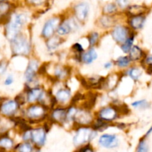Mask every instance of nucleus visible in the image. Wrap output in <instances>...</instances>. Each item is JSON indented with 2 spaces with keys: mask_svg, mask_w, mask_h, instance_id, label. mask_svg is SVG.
<instances>
[{
  "mask_svg": "<svg viewBox=\"0 0 152 152\" xmlns=\"http://www.w3.org/2000/svg\"><path fill=\"white\" fill-rule=\"evenodd\" d=\"M22 119L28 123L37 124L49 119L50 108L40 103L29 104L22 110Z\"/></svg>",
  "mask_w": 152,
  "mask_h": 152,
  "instance_id": "1",
  "label": "nucleus"
},
{
  "mask_svg": "<svg viewBox=\"0 0 152 152\" xmlns=\"http://www.w3.org/2000/svg\"><path fill=\"white\" fill-rule=\"evenodd\" d=\"M28 21V16L23 13H12L8 21L4 25V37L8 40L12 41L17 36L22 33V28Z\"/></svg>",
  "mask_w": 152,
  "mask_h": 152,
  "instance_id": "2",
  "label": "nucleus"
},
{
  "mask_svg": "<svg viewBox=\"0 0 152 152\" xmlns=\"http://www.w3.org/2000/svg\"><path fill=\"white\" fill-rule=\"evenodd\" d=\"M10 51L13 56H27L31 51V43L28 36L23 33L9 42Z\"/></svg>",
  "mask_w": 152,
  "mask_h": 152,
  "instance_id": "3",
  "label": "nucleus"
},
{
  "mask_svg": "<svg viewBox=\"0 0 152 152\" xmlns=\"http://www.w3.org/2000/svg\"><path fill=\"white\" fill-rule=\"evenodd\" d=\"M98 135V132L92 126H80L77 127L74 137L73 144L75 146L80 147L89 144Z\"/></svg>",
  "mask_w": 152,
  "mask_h": 152,
  "instance_id": "4",
  "label": "nucleus"
},
{
  "mask_svg": "<svg viewBox=\"0 0 152 152\" xmlns=\"http://www.w3.org/2000/svg\"><path fill=\"white\" fill-rule=\"evenodd\" d=\"M121 113L122 111L120 106L116 105H106L98 110L95 114V117L101 121L110 124L119 119Z\"/></svg>",
  "mask_w": 152,
  "mask_h": 152,
  "instance_id": "5",
  "label": "nucleus"
},
{
  "mask_svg": "<svg viewBox=\"0 0 152 152\" xmlns=\"http://www.w3.org/2000/svg\"><path fill=\"white\" fill-rule=\"evenodd\" d=\"M22 110V105L16 99H5L0 103V116L4 118H15Z\"/></svg>",
  "mask_w": 152,
  "mask_h": 152,
  "instance_id": "6",
  "label": "nucleus"
},
{
  "mask_svg": "<svg viewBox=\"0 0 152 152\" xmlns=\"http://www.w3.org/2000/svg\"><path fill=\"white\" fill-rule=\"evenodd\" d=\"M95 118L92 112L88 108H78L77 107V110L73 117L72 123L76 126V127L80 126H92Z\"/></svg>",
  "mask_w": 152,
  "mask_h": 152,
  "instance_id": "7",
  "label": "nucleus"
},
{
  "mask_svg": "<svg viewBox=\"0 0 152 152\" xmlns=\"http://www.w3.org/2000/svg\"><path fill=\"white\" fill-rule=\"evenodd\" d=\"M40 62L37 59H31L28 61L24 72V80L28 87L31 86V85L36 82L37 75L40 71Z\"/></svg>",
  "mask_w": 152,
  "mask_h": 152,
  "instance_id": "8",
  "label": "nucleus"
},
{
  "mask_svg": "<svg viewBox=\"0 0 152 152\" xmlns=\"http://www.w3.org/2000/svg\"><path fill=\"white\" fill-rule=\"evenodd\" d=\"M79 22L75 17L69 18L61 21L56 31V35L63 38L79 30Z\"/></svg>",
  "mask_w": 152,
  "mask_h": 152,
  "instance_id": "9",
  "label": "nucleus"
},
{
  "mask_svg": "<svg viewBox=\"0 0 152 152\" xmlns=\"http://www.w3.org/2000/svg\"><path fill=\"white\" fill-rule=\"evenodd\" d=\"M61 19L59 16H53L45 22L41 31V37L43 39L47 40L53 36L56 35V31L61 22Z\"/></svg>",
  "mask_w": 152,
  "mask_h": 152,
  "instance_id": "10",
  "label": "nucleus"
},
{
  "mask_svg": "<svg viewBox=\"0 0 152 152\" xmlns=\"http://www.w3.org/2000/svg\"><path fill=\"white\" fill-rule=\"evenodd\" d=\"M133 32L128 25H116L111 29L110 35L117 44L122 45Z\"/></svg>",
  "mask_w": 152,
  "mask_h": 152,
  "instance_id": "11",
  "label": "nucleus"
},
{
  "mask_svg": "<svg viewBox=\"0 0 152 152\" xmlns=\"http://www.w3.org/2000/svg\"><path fill=\"white\" fill-rule=\"evenodd\" d=\"M67 107L58 106L54 107L49 111V119L52 123L58 125H65L67 123L66 119Z\"/></svg>",
  "mask_w": 152,
  "mask_h": 152,
  "instance_id": "12",
  "label": "nucleus"
},
{
  "mask_svg": "<svg viewBox=\"0 0 152 152\" xmlns=\"http://www.w3.org/2000/svg\"><path fill=\"white\" fill-rule=\"evenodd\" d=\"M47 140V129L44 126L31 128V141L36 148H41L46 144Z\"/></svg>",
  "mask_w": 152,
  "mask_h": 152,
  "instance_id": "13",
  "label": "nucleus"
},
{
  "mask_svg": "<svg viewBox=\"0 0 152 152\" xmlns=\"http://www.w3.org/2000/svg\"><path fill=\"white\" fill-rule=\"evenodd\" d=\"M56 104L60 106H64L71 101L72 91L71 89L66 86H60L56 91L52 94Z\"/></svg>",
  "mask_w": 152,
  "mask_h": 152,
  "instance_id": "14",
  "label": "nucleus"
},
{
  "mask_svg": "<svg viewBox=\"0 0 152 152\" xmlns=\"http://www.w3.org/2000/svg\"><path fill=\"white\" fill-rule=\"evenodd\" d=\"M52 78L56 83H63L69 79L71 74V71L68 66L61 64L54 65L52 68Z\"/></svg>",
  "mask_w": 152,
  "mask_h": 152,
  "instance_id": "15",
  "label": "nucleus"
},
{
  "mask_svg": "<svg viewBox=\"0 0 152 152\" xmlns=\"http://www.w3.org/2000/svg\"><path fill=\"white\" fill-rule=\"evenodd\" d=\"M98 144L103 148H115L119 144V137L114 134H104L98 138Z\"/></svg>",
  "mask_w": 152,
  "mask_h": 152,
  "instance_id": "16",
  "label": "nucleus"
},
{
  "mask_svg": "<svg viewBox=\"0 0 152 152\" xmlns=\"http://www.w3.org/2000/svg\"><path fill=\"white\" fill-rule=\"evenodd\" d=\"M89 6L88 3L80 2L74 7V17L79 23H83L87 19L89 16Z\"/></svg>",
  "mask_w": 152,
  "mask_h": 152,
  "instance_id": "17",
  "label": "nucleus"
},
{
  "mask_svg": "<svg viewBox=\"0 0 152 152\" xmlns=\"http://www.w3.org/2000/svg\"><path fill=\"white\" fill-rule=\"evenodd\" d=\"M146 17L145 15H139L128 17V26L134 32L137 33V31L142 29L145 24Z\"/></svg>",
  "mask_w": 152,
  "mask_h": 152,
  "instance_id": "18",
  "label": "nucleus"
},
{
  "mask_svg": "<svg viewBox=\"0 0 152 152\" xmlns=\"http://www.w3.org/2000/svg\"><path fill=\"white\" fill-rule=\"evenodd\" d=\"M13 6L8 1H0V24H4L8 21L12 14Z\"/></svg>",
  "mask_w": 152,
  "mask_h": 152,
  "instance_id": "19",
  "label": "nucleus"
},
{
  "mask_svg": "<svg viewBox=\"0 0 152 152\" xmlns=\"http://www.w3.org/2000/svg\"><path fill=\"white\" fill-rule=\"evenodd\" d=\"M98 58V53L95 48H89V49L85 50L80 56L79 62L84 65H90L93 63Z\"/></svg>",
  "mask_w": 152,
  "mask_h": 152,
  "instance_id": "20",
  "label": "nucleus"
},
{
  "mask_svg": "<svg viewBox=\"0 0 152 152\" xmlns=\"http://www.w3.org/2000/svg\"><path fill=\"white\" fill-rule=\"evenodd\" d=\"M146 54L147 53H145V51L141 47H139L137 45H134L130 50L129 53L127 55L132 62H141Z\"/></svg>",
  "mask_w": 152,
  "mask_h": 152,
  "instance_id": "21",
  "label": "nucleus"
},
{
  "mask_svg": "<svg viewBox=\"0 0 152 152\" xmlns=\"http://www.w3.org/2000/svg\"><path fill=\"white\" fill-rule=\"evenodd\" d=\"M63 42V38L58 35H55L49 39L46 40V48L49 51H55L61 45Z\"/></svg>",
  "mask_w": 152,
  "mask_h": 152,
  "instance_id": "22",
  "label": "nucleus"
},
{
  "mask_svg": "<svg viewBox=\"0 0 152 152\" xmlns=\"http://www.w3.org/2000/svg\"><path fill=\"white\" fill-rule=\"evenodd\" d=\"M142 68L139 66H136V65L129 67L125 71V74H126L127 77L131 78L134 82H137L139 80L142 75Z\"/></svg>",
  "mask_w": 152,
  "mask_h": 152,
  "instance_id": "23",
  "label": "nucleus"
},
{
  "mask_svg": "<svg viewBox=\"0 0 152 152\" xmlns=\"http://www.w3.org/2000/svg\"><path fill=\"white\" fill-rule=\"evenodd\" d=\"M14 140L6 134L0 135V150L8 151L14 148Z\"/></svg>",
  "mask_w": 152,
  "mask_h": 152,
  "instance_id": "24",
  "label": "nucleus"
},
{
  "mask_svg": "<svg viewBox=\"0 0 152 152\" xmlns=\"http://www.w3.org/2000/svg\"><path fill=\"white\" fill-rule=\"evenodd\" d=\"M99 26L104 29H109L113 28L115 25H116V20L113 16L110 15H105L101 16L98 19Z\"/></svg>",
  "mask_w": 152,
  "mask_h": 152,
  "instance_id": "25",
  "label": "nucleus"
},
{
  "mask_svg": "<svg viewBox=\"0 0 152 152\" xmlns=\"http://www.w3.org/2000/svg\"><path fill=\"white\" fill-rule=\"evenodd\" d=\"M114 65L118 67L120 69H128L129 67L131 66V64L133 63L128 55L125 56H120L114 61Z\"/></svg>",
  "mask_w": 152,
  "mask_h": 152,
  "instance_id": "26",
  "label": "nucleus"
},
{
  "mask_svg": "<svg viewBox=\"0 0 152 152\" xmlns=\"http://www.w3.org/2000/svg\"><path fill=\"white\" fill-rule=\"evenodd\" d=\"M136 34H137V33L133 32L131 34V36L125 40V42H124L122 45H120L121 50L125 54H128L129 53L130 50H131V48L134 45V43L136 38Z\"/></svg>",
  "mask_w": 152,
  "mask_h": 152,
  "instance_id": "27",
  "label": "nucleus"
},
{
  "mask_svg": "<svg viewBox=\"0 0 152 152\" xmlns=\"http://www.w3.org/2000/svg\"><path fill=\"white\" fill-rule=\"evenodd\" d=\"M146 11V8L142 5H134L129 6L127 9V14L128 15V17L134 16H139V15H144Z\"/></svg>",
  "mask_w": 152,
  "mask_h": 152,
  "instance_id": "28",
  "label": "nucleus"
},
{
  "mask_svg": "<svg viewBox=\"0 0 152 152\" xmlns=\"http://www.w3.org/2000/svg\"><path fill=\"white\" fill-rule=\"evenodd\" d=\"M34 145L31 142H22L15 145L13 150L15 152H34Z\"/></svg>",
  "mask_w": 152,
  "mask_h": 152,
  "instance_id": "29",
  "label": "nucleus"
},
{
  "mask_svg": "<svg viewBox=\"0 0 152 152\" xmlns=\"http://www.w3.org/2000/svg\"><path fill=\"white\" fill-rule=\"evenodd\" d=\"M86 39H87L89 48L95 47L100 41V34L97 31L90 32L86 36Z\"/></svg>",
  "mask_w": 152,
  "mask_h": 152,
  "instance_id": "30",
  "label": "nucleus"
},
{
  "mask_svg": "<svg viewBox=\"0 0 152 152\" xmlns=\"http://www.w3.org/2000/svg\"><path fill=\"white\" fill-rule=\"evenodd\" d=\"M131 106L136 109L139 110H145L148 109L151 107V103L146 99H139V100H135L131 103Z\"/></svg>",
  "mask_w": 152,
  "mask_h": 152,
  "instance_id": "31",
  "label": "nucleus"
},
{
  "mask_svg": "<svg viewBox=\"0 0 152 152\" xmlns=\"http://www.w3.org/2000/svg\"><path fill=\"white\" fill-rule=\"evenodd\" d=\"M103 11L105 15H110L113 16V14L118 11V6L114 3H109L104 7Z\"/></svg>",
  "mask_w": 152,
  "mask_h": 152,
  "instance_id": "32",
  "label": "nucleus"
},
{
  "mask_svg": "<svg viewBox=\"0 0 152 152\" xmlns=\"http://www.w3.org/2000/svg\"><path fill=\"white\" fill-rule=\"evenodd\" d=\"M148 144L146 140V138L143 137L139 142L136 152H148Z\"/></svg>",
  "mask_w": 152,
  "mask_h": 152,
  "instance_id": "33",
  "label": "nucleus"
},
{
  "mask_svg": "<svg viewBox=\"0 0 152 152\" xmlns=\"http://www.w3.org/2000/svg\"><path fill=\"white\" fill-rule=\"evenodd\" d=\"M9 66V62L6 59H0V77H2L7 73Z\"/></svg>",
  "mask_w": 152,
  "mask_h": 152,
  "instance_id": "34",
  "label": "nucleus"
},
{
  "mask_svg": "<svg viewBox=\"0 0 152 152\" xmlns=\"http://www.w3.org/2000/svg\"><path fill=\"white\" fill-rule=\"evenodd\" d=\"M140 63L145 68L148 67H152V54H146Z\"/></svg>",
  "mask_w": 152,
  "mask_h": 152,
  "instance_id": "35",
  "label": "nucleus"
},
{
  "mask_svg": "<svg viewBox=\"0 0 152 152\" xmlns=\"http://www.w3.org/2000/svg\"><path fill=\"white\" fill-rule=\"evenodd\" d=\"M13 83H14V77H13V74H7L4 78L3 84L7 87V86H10L11 85H13Z\"/></svg>",
  "mask_w": 152,
  "mask_h": 152,
  "instance_id": "36",
  "label": "nucleus"
},
{
  "mask_svg": "<svg viewBox=\"0 0 152 152\" xmlns=\"http://www.w3.org/2000/svg\"><path fill=\"white\" fill-rule=\"evenodd\" d=\"M46 0H26V1L28 4L34 6L42 5L43 3L46 2Z\"/></svg>",
  "mask_w": 152,
  "mask_h": 152,
  "instance_id": "37",
  "label": "nucleus"
},
{
  "mask_svg": "<svg viewBox=\"0 0 152 152\" xmlns=\"http://www.w3.org/2000/svg\"><path fill=\"white\" fill-rule=\"evenodd\" d=\"M116 4L120 8H126L128 5V0H116Z\"/></svg>",
  "mask_w": 152,
  "mask_h": 152,
  "instance_id": "38",
  "label": "nucleus"
},
{
  "mask_svg": "<svg viewBox=\"0 0 152 152\" xmlns=\"http://www.w3.org/2000/svg\"><path fill=\"white\" fill-rule=\"evenodd\" d=\"M78 152H95L93 148L89 144H86V145L81 146V148H80Z\"/></svg>",
  "mask_w": 152,
  "mask_h": 152,
  "instance_id": "39",
  "label": "nucleus"
},
{
  "mask_svg": "<svg viewBox=\"0 0 152 152\" xmlns=\"http://www.w3.org/2000/svg\"><path fill=\"white\" fill-rule=\"evenodd\" d=\"M113 65H114V62H112V61H108V62H105L104 64L103 67H104V68L105 70H110L113 68Z\"/></svg>",
  "mask_w": 152,
  "mask_h": 152,
  "instance_id": "40",
  "label": "nucleus"
},
{
  "mask_svg": "<svg viewBox=\"0 0 152 152\" xmlns=\"http://www.w3.org/2000/svg\"><path fill=\"white\" fill-rule=\"evenodd\" d=\"M151 133H152V126H151V127L148 129V130L147 132H146V133H145V134L144 137L147 138L148 137L149 135H150Z\"/></svg>",
  "mask_w": 152,
  "mask_h": 152,
  "instance_id": "41",
  "label": "nucleus"
},
{
  "mask_svg": "<svg viewBox=\"0 0 152 152\" xmlns=\"http://www.w3.org/2000/svg\"><path fill=\"white\" fill-rule=\"evenodd\" d=\"M7 0H0V1H7Z\"/></svg>",
  "mask_w": 152,
  "mask_h": 152,
  "instance_id": "42",
  "label": "nucleus"
},
{
  "mask_svg": "<svg viewBox=\"0 0 152 152\" xmlns=\"http://www.w3.org/2000/svg\"><path fill=\"white\" fill-rule=\"evenodd\" d=\"M0 48H1V45H0Z\"/></svg>",
  "mask_w": 152,
  "mask_h": 152,
  "instance_id": "43",
  "label": "nucleus"
}]
</instances>
